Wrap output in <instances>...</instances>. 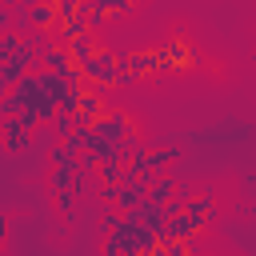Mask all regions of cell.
<instances>
[{
	"mask_svg": "<svg viewBox=\"0 0 256 256\" xmlns=\"http://www.w3.org/2000/svg\"><path fill=\"white\" fill-rule=\"evenodd\" d=\"M160 240H164V236L152 232L136 212H124L120 224L104 236V256H148Z\"/></svg>",
	"mask_w": 256,
	"mask_h": 256,
	"instance_id": "obj_1",
	"label": "cell"
},
{
	"mask_svg": "<svg viewBox=\"0 0 256 256\" xmlns=\"http://www.w3.org/2000/svg\"><path fill=\"white\" fill-rule=\"evenodd\" d=\"M84 76H88V84H96V88L120 84V56L108 52V48H100L92 60H84Z\"/></svg>",
	"mask_w": 256,
	"mask_h": 256,
	"instance_id": "obj_2",
	"label": "cell"
},
{
	"mask_svg": "<svg viewBox=\"0 0 256 256\" xmlns=\"http://www.w3.org/2000/svg\"><path fill=\"white\" fill-rule=\"evenodd\" d=\"M4 152L8 156H20V152H32L36 148V128L24 120V116H4Z\"/></svg>",
	"mask_w": 256,
	"mask_h": 256,
	"instance_id": "obj_3",
	"label": "cell"
},
{
	"mask_svg": "<svg viewBox=\"0 0 256 256\" xmlns=\"http://www.w3.org/2000/svg\"><path fill=\"white\" fill-rule=\"evenodd\" d=\"M92 128H96V136L116 140V144H124V140H132V136H136V124H132L124 112H104L100 120H92Z\"/></svg>",
	"mask_w": 256,
	"mask_h": 256,
	"instance_id": "obj_4",
	"label": "cell"
},
{
	"mask_svg": "<svg viewBox=\"0 0 256 256\" xmlns=\"http://www.w3.org/2000/svg\"><path fill=\"white\" fill-rule=\"evenodd\" d=\"M160 56H164L168 72H188V68H196V64H200V52H196V48H188L180 36H176V40H168V44L160 48Z\"/></svg>",
	"mask_w": 256,
	"mask_h": 256,
	"instance_id": "obj_5",
	"label": "cell"
},
{
	"mask_svg": "<svg viewBox=\"0 0 256 256\" xmlns=\"http://www.w3.org/2000/svg\"><path fill=\"white\" fill-rule=\"evenodd\" d=\"M204 228H208V220L196 216L192 208H184V212H176V216L168 220V240H172V236H180V240H196Z\"/></svg>",
	"mask_w": 256,
	"mask_h": 256,
	"instance_id": "obj_6",
	"label": "cell"
},
{
	"mask_svg": "<svg viewBox=\"0 0 256 256\" xmlns=\"http://www.w3.org/2000/svg\"><path fill=\"white\" fill-rule=\"evenodd\" d=\"M128 64H132V72H136V80H144V76H160V72H168V64H164V56H160V48H144V52H132V56H128Z\"/></svg>",
	"mask_w": 256,
	"mask_h": 256,
	"instance_id": "obj_7",
	"label": "cell"
},
{
	"mask_svg": "<svg viewBox=\"0 0 256 256\" xmlns=\"http://www.w3.org/2000/svg\"><path fill=\"white\" fill-rule=\"evenodd\" d=\"M144 200H148V184H144V180H132V176H128L124 184H116V208H120V212H136Z\"/></svg>",
	"mask_w": 256,
	"mask_h": 256,
	"instance_id": "obj_8",
	"label": "cell"
},
{
	"mask_svg": "<svg viewBox=\"0 0 256 256\" xmlns=\"http://www.w3.org/2000/svg\"><path fill=\"white\" fill-rule=\"evenodd\" d=\"M100 92H104V88H96V84H88V88H84V100H80V112H76V120H80V124H92V120H100V116L108 112Z\"/></svg>",
	"mask_w": 256,
	"mask_h": 256,
	"instance_id": "obj_9",
	"label": "cell"
},
{
	"mask_svg": "<svg viewBox=\"0 0 256 256\" xmlns=\"http://www.w3.org/2000/svg\"><path fill=\"white\" fill-rule=\"evenodd\" d=\"M176 192H180V176H176V172H164V176H156V180L148 184V200H152V204H168Z\"/></svg>",
	"mask_w": 256,
	"mask_h": 256,
	"instance_id": "obj_10",
	"label": "cell"
},
{
	"mask_svg": "<svg viewBox=\"0 0 256 256\" xmlns=\"http://www.w3.org/2000/svg\"><path fill=\"white\" fill-rule=\"evenodd\" d=\"M72 64H76V60H72L68 44H52V48H44V68H48V72L68 76V68H72Z\"/></svg>",
	"mask_w": 256,
	"mask_h": 256,
	"instance_id": "obj_11",
	"label": "cell"
},
{
	"mask_svg": "<svg viewBox=\"0 0 256 256\" xmlns=\"http://www.w3.org/2000/svg\"><path fill=\"white\" fill-rule=\"evenodd\" d=\"M68 52H72V60L76 64H84V60H92L100 48H96V40H92V32H84V36H76L72 44H68Z\"/></svg>",
	"mask_w": 256,
	"mask_h": 256,
	"instance_id": "obj_12",
	"label": "cell"
},
{
	"mask_svg": "<svg viewBox=\"0 0 256 256\" xmlns=\"http://www.w3.org/2000/svg\"><path fill=\"white\" fill-rule=\"evenodd\" d=\"M148 160H152L156 176H164V172H168V164L176 160V148H172V144H164V148H148Z\"/></svg>",
	"mask_w": 256,
	"mask_h": 256,
	"instance_id": "obj_13",
	"label": "cell"
},
{
	"mask_svg": "<svg viewBox=\"0 0 256 256\" xmlns=\"http://www.w3.org/2000/svg\"><path fill=\"white\" fill-rule=\"evenodd\" d=\"M188 208H192L196 216H204V220H212V216H216V192H212V188H204V192H200V196H196V200H192Z\"/></svg>",
	"mask_w": 256,
	"mask_h": 256,
	"instance_id": "obj_14",
	"label": "cell"
},
{
	"mask_svg": "<svg viewBox=\"0 0 256 256\" xmlns=\"http://www.w3.org/2000/svg\"><path fill=\"white\" fill-rule=\"evenodd\" d=\"M76 200H80V192H76V188L52 192V204H56V212H60V216H72V212H76Z\"/></svg>",
	"mask_w": 256,
	"mask_h": 256,
	"instance_id": "obj_15",
	"label": "cell"
},
{
	"mask_svg": "<svg viewBox=\"0 0 256 256\" xmlns=\"http://www.w3.org/2000/svg\"><path fill=\"white\" fill-rule=\"evenodd\" d=\"M20 48H24V36H20V32H4V36H0V60L20 56Z\"/></svg>",
	"mask_w": 256,
	"mask_h": 256,
	"instance_id": "obj_16",
	"label": "cell"
},
{
	"mask_svg": "<svg viewBox=\"0 0 256 256\" xmlns=\"http://www.w3.org/2000/svg\"><path fill=\"white\" fill-rule=\"evenodd\" d=\"M84 4H96V8H104L108 16H124V12H132L136 0H84Z\"/></svg>",
	"mask_w": 256,
	"mask_h": 256,
	"instance_id": "obj_17",
	"label": "cell"
},
{
	"mask_svg": "<svg viewBox=\"0 0 256 256\" xmlns=\"http://www.w3.org/2000/svg\"><path fill=\"white\" fill-rule=\"evenodd\" d=\"M36 0H8V8H32Z\"/></svg>",
	"mask_w": 256,
	"mask_h": 256,
	"instance_id": "obj_18",
	"label": "cell"
},
{
	"mask_svg": "<svg viewBox=\"0 0 256 256\" xmlns=\"http://www.w3.org/2000/svg\"><path fill=\"white\" fill-rule=\"evenodd\" d=\"M148 256H168V248H164V240H160V244H156V248H152Z\"/></svg>",
	"mask_w": 256,
	"mask_h": 256,
	"instance_id": "obj_19",
	"label": "cell"
},
{
	"mask_svg": "<svg viewBox=\"0 0 256 256\" xmlns=\"http://www.w3.org/2000/svg\"><path fill=\"white\" fill-rule=\"evenodd\" d=\"M52 4H60V0H52Z\"/></svg>",
	"mask_w": 256,
	"mask_h": 256,
	"instance_id": "obj_20",
	"label": "cell"
},
{
	"mask_svg": "<svg viewBox=\"0 0 256 256\" xmlns=\"http://www.w3.org/2000/svg\"><path fill=\"white\" fill-rule=\"evenodd\" d=\"M80 4H84V0H80Z\"/></svg>",
	"mask_w": 256,
	"mask_h": 256,
	"instance_id": "obj_21",
	"label": "cell"
}]
</instances>
